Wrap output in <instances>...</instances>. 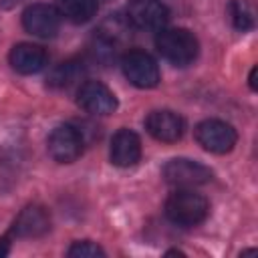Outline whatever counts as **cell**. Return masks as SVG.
<instances>
[{
	"label": "cell",
	"instance_id": "cell-1",
	"mask_svg": "<svg viewBox=\"0 0 258 258\" xmlns=\"http://www.w3.org/2000/svg\"><path fill=\"white\" fill-rule=\"evenodd\" d=\"M208 200L191 187H177L165 202V216L177 226H196L208 218Z\"/></svg>",
	"mask_w": 258,
	"mask_h": 258
},
{
	"label": "cell",
	"instance_id": "cell-2",
	"mask_svg": "<svg viewBox=\"0 0 258 258\" xmlns=\"http://www.w3.org/2000/svg\"><path fill=\"white\" fill-rule=\"evenodd\" d=\"M155 46L159 54L175 67H187L196 60L200 50L198 38L187 28H161L155 38Z\"/></svg>",
	"mask_w": 258,
	"mask_h": 258
},
{
	"label": "cell",
	"instance_id": "cell-3",
	"mask_svg": "<svg viewBox=\"0 0 258 258\" xmlns=\"http://www.w3.org/2000/svg\"><path fill=\"white\" fill-rule=\"evenodd\" d=\"M161 175L169 185H175V187L204 185V183L212 181V177H214V173L208 165H204L200 161H194V159H185V157L169 159L163 165Z\"/></svg>",
	"mask_w": 258,
	"mask_h": 258
},
{
	"label": "cell",
	"instance_id": "cell-4",
	"mask_svg": "<svg viewBox=\"0 0 258 258\" xmlns=\"http://www.w3.org/2000/svg\"><path fill=\"white\" fill-rule=\"evenodd\" d=\"M196 141L212 153H228L234 149L236 141H238V133L236 129L220 119H206L202 123L196 125L194 129Z\"/></svg>",
	"mask_w": 258,
	"mask_h": 258
},
{
	"label": "cell",
	"instance_id": "cell-5",
	"mask_svg": "<svg viewBox=\"0 0 258 258\" xmlns=\"http://www.w3.org/2000/svg\"><path fill=\"white\" fill-rule=\"evenodd\" d=\"M121 69L127 81L139 89H153L159 83V67L151 54L143 50H129L121 58Z\"/></svg>",
	"mask_w": 258,
	"mask_h": 258
},
{
	"label": "cell",
	"instance_id": "cell-6",
	"mask_svg": "<svg viewBox=\"0 0 258 258\" xmlns=\"http://www.w3.org/2000/svg\"><path fill=\"white\" fill-rule=\"evenodd\" d=\"M129 24L141 30H161L169 20V10L157 0H129L125 8Z\"/></svg>",
	"mask_w": 258,
	"mask_h": 258
},
{
	"label": "cell",
	"instance_id": "cell-7",
	"mask_svg": "<svg viewBox=\"0 0 258 258\" xmlns=\"http://www.w3.org/2000/svg\"><path fill=\"white\" fill-rule=\"evenodd\" d=\"M48 153L58 163H73L83 153V137L73 125H58L48 135Z\"/></svg>",
	"mask_w": 258,
	"mask_h": 258
},
{
	"label": "cell",
	"instance_id": "cell-8",
	"mask_svg": "<svg viewBox=\"0 0 258 258\" xmlns=\"http://www.w3.org/2000/svg\"><path fill=\"white\" fill-rule=\"evenodd\" d=\"M77 103L91 115H111L117 109V97L101 81H85L77 93Z\"/></svg>",
	"mask_w": 258,
	"mask_h": 258
},
{
	"label": "cell",
	"instance_id": "cell-9",
	"mask_svg": "<svg viewBox=\"0 0 258 258\" xmlns=\"http://www.w3.org/2000/svg\"><path fill=\"white\" fill-rule=\"evenodd\" d=\"M145 129L153 139H157L161 143H175L181 139V135L185 131V121L175 111L159 109V111H151L147 115Z\"/></svg>",
	"mask_w": 258,
	"mask_h": 258
},
{
	"label": "cell",
	"instance_id": "cell-10",
	"mask_svg": "<svg viewBox=\"0 0 258 258\" xmlns=\"http://www.w3.org/2000/svg\"><path fill=\"white\" fill-rule=\"evenodd\" d=\"M24 28L40 38H50L58 32L60 12L50 4H32L22 12Z\"/></svg>",
	"mask_w": 258,
	"mask_h": 258
},
{
	"label": "cell",
	"instance_id": "cell-11",
	"mask_svg": "<svg viewBox=\"0 0 258 258\" xmlns=\"http://www.w3.org/2000/svg\"><path fill=\"white\" fill-rule=\"evenodd\" d=\"M111 163L117 167H131L141 157V141L135 131L131 129H119L111 139L109 149Z\"/></svg>",
	"mask_w": 258,
	"mask_h": 258
},
{
	"label": "cell",
	"instance_id": "cell-12",
	"mask_svg": "<svg viewBox=\"0 0 258 258\" xmlns=\"http://www.w3.org/2000/svg\"><path fill=\"white\" fill-rule=\"evenodd\" d=\"M10 64L16 73L20 75H34L38 71H42L46 67L48 54L40 44H32V42H20L14 44L10 50Z\"/></svg>",
	"mask_w": 258,
	"mask_h": 258
},
{
	"label": "cell",
	"instance_id": "cell-13",
	"mask_svg": "<svg viewBox=\"0 0 258 258\" xmlns=\"http://www.w3.org/2000/svg\"><path fill=\"white\" fill-rule=\"evenodd\" d=\"M50 230V216L42 206H26L14 220L12 232L18 238H40Z\"/></svg>",
	"mask_w": 258,
	"mask_h": 258
},
{
	"label": "cell",
	"instance_id": "cell-14",
	"mask_svg": "<svg viewBox=\"0 0 258 258\" xmlns=\"http://www.w3.org/2000/svg\"><path fill=\"white\" fill-rule=\"evenodd\" d=\"M97 0H56V10L71 22H89L97 14Z\"/></svg>",
	"mask_w": 258,
	"mask_h": 258
},
{
	"label": "cell",
	"instance_id": "cell-15",
	"mask_svg": "<svg viewBox=\"0 0 258 258\" xmlns=\"http://www.w3.org/2000/svg\"><path fill=\"white\" fill-rule=\"evenodd\" d=\"M81 73H83V69L79 67V62L69 60V62L58 64V67L52 71L48 83L54 85V87H69L71 83H75V81L81 77Z\"/></svg>",
	"mask_w": 258,
	"mask_h": 258
},
{
	"label": "cell",
	"instance_id": "cell-16",
	"mask_svg": "<svg viewBox=\"0 0 258 258\" xmlns=\"http://www.w3.org/2000/svg\"><path fill=\"white\" fill-rule=\"evenodd\" d=\"M228 10H230V16H232V24L238 30H250L254 26L252 12H250V8L244 0H232Z\"/></svg>",
	"mask_w": 258,
	"mask_h": 258
},
{
	"label": "cell",
	"instance_id": "cell-17",
	"mask_svg": "<svg viewBox=\"0 0 258 258\" xmlns=\"http://www.w3.org/2000/svg\"><path fill=\"white\" fill-rule=\"evenodd\" d=\"M67 254L71 258H103L105 256V250L99 244L91 242V240H81V242H75L69 248Z\"/></svg>",
	"mask_w": 258,
	"mask_h": 258
},
{
	"label": "cell",
	"instance_id": "cell-18",
	"mask_svg": "<svg viewBox=\"0 0 258 258\" xmlns=\"http://www.w3.org/2000/svg\"><path fill=\"white\" fill-rule=\"evenodd\" d=\"M8 244H10L8 238H2L0 240V256H6L8 254Z\"/></svg>",
	"mask_w": 258,
	"mask_h": 258
},
{
	"label": "cell",
	"instance_id": "cell-19",
	"mask_svg": "<svg viewBox=\"0 0 258 258\" xmlns=\"http://www.w3.org/2000/svg\"><path fill=\"white\" fill-rule=\"evenodd\" d=\"M254 79H256V67H254V69L250 71V79H248V81H250V87H252V89H256V81H254Z\"/></svg>",
	"mask_w": 258,
	"mask_h": 258
}]
</instances>
